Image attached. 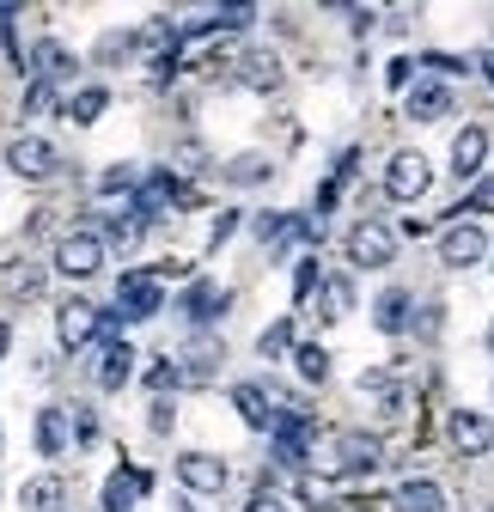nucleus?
I'll use <instances>...</instances> for the list:
<instances>
[{"label":"nucleus","instance_id":"23","mask_svg":"<svg viewBox=\"0 0 494 512\" xmlns=\"http://www.w3.org/2000/svg\"><path fill=\"white\" fill-rule=\"evenodd\" d=\"M31 61H37L31 74H37V80H49V86H55L61 74H68V68H74V55L61 49V43H37V55H31Z\"/></svg>","mask_w":494,"mask_h":512},{"label":"nucleus","instance_id":"16","mask_svg":"<svg viewBox=\"0 0 494 512\" xmlns=\"http://www.w3.org/2000/svg\"><path fill=\"white\" fill-rule=\"evenodd\" d=\"M68 433H74L68 409H37V452H43V458H61V452H68Z\"/></svg>","mask_w":494,"mask_h":512},{"label":"nucleus","instance_id":"13","mask_svg":"<svg viewBox=\"0 0 494 512\" xmlns=\"http://www.w3.org/2000/svg\"><path fill=\"white\" fill-rule=\"evenodd\" d=\"M238 86H251V92H275L281 86V61L269 49H251V55H238V68H232Z\"/></svg>","mask_w":494,"mask_h":512},{"label":"nucleus","instance_id":"6","mask_svg":"<svg viewBox=\"0 0 494 512\" xmlns=\"http://www.w3.org/2000/svg\"><path fill=\"white\" fill-rule=\"evenodd\" d=\"M330 464L342 470V476H360V470H379L385 464V445H379V433H336V445H330Z\"/></svg>","mask_w":494,"mask_h":512},{"label":"nucleus","instance_id":"7","mask_svg":"<svg viewBox=\"0 0 494 512\" xmlns=\"http://www.w3.org/2000/svg\"><path fill=\"white\" fill-rule=\"evenodd\" d=\"M177 482L190 488V494H220V488L232 482V470H226V458H214V452H183V458H177Z\"/></svg>","mask_w":494,"mask_h":512},{"label":"nucleus","instance_id":"32","mask_svg":"<svg viewBox=\"0 0 494 512\" xmlns=\"http://www.w3.org/2000/svg\"><path fill=\"white\" fill-rule=\"evenodd\" d=\"M244 512H287V500H281L275 488H257V494H251V506H244Z\"/></svg>","mask_w":494,"mask_h":512},{"label":"nucleus","instance_id":"36","mask_svg":"<svg viewBox=\"0 0 494 512\" xmlns=\"http://www.w3.org/2000/svg\"><path fill=\"white\" fill-rule=\"evenodd\" d=\"M476 68H482V74H488V86H494V49H482V55H476Z\"/></svg>","mask_w":494,"mask_h":512},{"label":"nucleus","instance_id":"24","mask_svg":"<svg viewBox=\"0 0 494 512\" xmlns=\"http://www.w3.org/2000/svg\"><path fill=\"white\" fill-rule=\"evenodd\" d=\"M104 104H110V92H104V86H80V92L68 98V122H98V116H104Z\"/></svg>","mask_w":494,"mask_h":512},{"label":"nucleus","instance_id":"5","mask_svg":"<svg viewBox=\"0 0 494 512\" xmlns=\"http://www.w3.org/2000/svg\"><path fill=\"white\" fill-rule=\"evenodd\" d=\"M116 305H122V317H129V324H141V317H159V305H165L159 275H153V269L122 275V281H116Z\"/></svg>","mask_w":494,"mask_h":512},{"label":"nucleus","instance_id":"12","mask_svg":"<svg viewBox=\"0 0 494 512\" xmlns=\"http://www.w3.org/2000/svg\"><path fill=\"white\" fill-rule=\"evenodd\" d=\"M482 165H488V128L470 122V128H458V135H452V171L458 177H476Z\"/></svg>","mask_w":494,"mask_h":512},{"label":"nucleus","instance_id":"17","mask_svg":"<svg viewBox=\"0 0 494 512\" xmlns=\"http://www.w3.org/2000/svg\"><path fill=\"white\" fill-rule=\"evenodd\" d=\"M226 305H232V293L214 287V281H196L190 293H183V311H190L196 324H214V317H226Z\"/></svg>","mask_w":494,"mask_h":512},{"label":"nucleus","instance_id":"9","mask_svg":"<svg viewBox=\"0 0 494 512\" xmlns=\"http://www.w3.org/2000/svg\"><path fill=\"white\" fill-rule=\"evenodd\" d=\"M98 324H104V311L86 305V299H68V305L55 311V336H61V348H86V342L98 336Z\"/></svg>","mask_w":494,"mask_h":512},{"label":"nucleus","instance_id":"27","mask_svg":"<svg viewBox=\"0 0 494 512\" xmlns=\"http://www.w3.org/2000/svg\"><path fill=\"white\" fill-rule=\"evenodd\" d=\"M220 171H226V183H263V177H269V159H263V153H238V159L220 165Z\"/></svg>","mask_w":494,"mask_h":512},{"label":"nucleus","instance_id":"4","mask_svg":"<svg viewBox=\"0 0 494 512\" xmlns=\"http://www.w3.org/2000/svg\"><path fill=\"white\" fill-rule=\"evenodd\" d=\"M427 189H434V165H427L421 153H397L385 165V196L391 202H421Z\"/></svg>","mask_w":494,"mask_h":512},{"label":"nucleus","instance_id":"15","mask_svg":"<svg viewBox=\"0 0 494 512\" xmlns=\"http://www.w3.org/2000/svg\"><path fill=\"white\" fill-rule=\"evenodd\" d=\"M391 512H446V488L427 482V476H415V482H403L391 494Z\"/></svg>","mask_w":494,"mask_h":512},{"label":"nucleus","instance_id":"30","mask_svg":"<svg viewBox=\"0 0 494 512\" xmlns=\"http://www.w3.org/2000/svg\"><path fill=\"white\" fill-rule=\"evenodd\" d=\"M68 421H74V439H80V445H92V439H98V415H92L86 403H74V409H68Z\"/></svg>","mask_w":494,"mask_h":512},{"label":"nucleus","instance_id":"20","mask_svg":"<svg viewBox=\"0 0 494 512\" xmlns=\"http://www.w3.org/2000/svg\"><path fill=\"white\" fill-rule=\"evenodd\" d=\"M318 317H330V324H336V317H348L354 311V281L348 275H324V287H318Z\"/></svg>","mask_w":494,"mask_h":512},{"label":"nucleus","instance_id":"2","mask_svg":"<svg viewBox=\"0 0 494 512\" xmlns=\"http://www.w3.org/2000/svg\"><path fill=\"white\" fill-rule=\"evenodd\" d=\"M397 256V232L391 226H379V220H354L348 226V263L354 269H385Z\"/></svg>","mask_w":494,"mask_h":512},{"label":"nucleus","instance_id":"34","mask_svg":"<svg viewBox=\"0 0 494 512\" xmlns=\"http://www.w3.org/2000/svg\"><path fill=\"white\" fill-rule=\"evenodd\" d=\"M98 55H104V61H116V55H135V37H116V31H110V37L98 43Z\"/></svg>","mask_w":494,"mask_h":512},{"label":"nucleus","instance_id":"29","mask_svg":"<svg viewBox=\"0 0 494 512\" xmlns=\"http://www.w3.org/2000/svg\"><path fill=\"white\" fill-rule=\"evenodd\" d=\"M37 287H43V269H31V263L7 269V293H37Z\"/></svg>","mask_w":494,"mask_h":512},{"label":"nucleus","instance_id":"8","mask_svg":"<svg viewBox=\"0 0 494 512\" xmlns=\"http://www.w3.org/2000/svg\"><path fill=\"white\" fill-rule=\"evenodd\" d=\"M7 165H13L25 183H49V177H55V165H61V153H55L49 141H37V135H19V141L7 147Z\"/></svg>","mask_w":494,"mask_h":512},{"label":"nucleus","instance_id":"33","mask_svg":"<svg viewBox=\"0 0 494 512\" xmlns=\"http://www.w3.org/2000/svg\"><path fill=\"white\" fill-rule=\"evenodd\" d=\"M25 104H31V110H37V116H49V110H55V86H49V80H37V86H31V98H25Z\"/></svg>","mask_w":494,"mask_h":512},{"label":"nucleus","instance_id":"37","mask_svg":"<svg viewBox=\"0 0 494 512\" xmlns=\"http://www.w3.org/2000/svg\"><path fill=\"white\" fill-rule=\"evenodd\" d=\"M7 348H13V324H0V360H7Z\"/></svg>","mask_w":494,"mask_h":512},{"label":"nucleus","instance_id":"19","mask_svg":"<svg viewBox=\"0 0 494 512\" xmlns=\"http://www.w3.org/2000/svg\"><path fill=\"white\" fill-rule=\"evenodd\" d=\"M409 305H415V299H409L403 287L379 293V305H373V324H379L385 336H403V330H409Z\"/></svg>","mask_w":494,"mask_h":512},{"label":"nucleus","instance_id":"35","mask_svg":"<svg viewBox=\"0 0 494 512\" xmlns=\"http://www.w3.org/2000/svg\"><path fill=\"white\" fill-rule=\"evenodd\" d=\"M427 68H434V74H464V61L458 55H427Z\"/></svg>","mask_w":494,"mask_h":512},{"label":"nucleus","instance_id":"31","mask_svg":"<svg viewBox=\"0 0 494 512\" xmlns=\"http://www.w3.org/2000/svg\"><path fill=\"white\" fill-rule=\"evenodd\" d=\"M385 80H391L397 92H409V86H415V61H409V55H397L391 68H385Z\"/></svg>","mask_w":494,"mask_h":512},{"label":"nucleus","instance_id":"10","mask_svg":"<svg viewBox=\"0 0 494 512\" xmlns=\"http://www.w3.org/2000/svg\"><path fill=\"white\" fill-rule=\"evenodd\" d=\"M403 116H415V122H440V116H452V86H440V80H415V86L403 92Z\"/></svg>","mask_w":494,"mask_h":512},{"label":"nucleus","instance_id":"26","mask_svg":"<svg viewBox=\"0 0 494 512\" xmlns=\"http://www.w3.org/2000/svg\"><path fill=\"white\" fill-rule=\"evenodd\" d=\"M287 348H293V317H275V324L257 336V354H263V360H281Z\"/></svg>","mask_w":494,"mask_h":512},{"label":"nucleus","instance_id":"28","mask_svg":"<svg viewBox=\"0 0 494 512\" xmlns=\"http://www.w3.org/2000/svg\"><path fill=\"white\" fill-rule=\"evenodd\" d=\"M135 183H141L135 165H110V171H98V196H129Z\"/></svg>","mask_w":494,"mask_h":512},{"label":"nucleus","instance_id":"18","mask_svg":"<svg viewBox=\"0 0 494 512\" xmlns=\"http://www.w3.org/2000/svg\"><path fill=\"white\" fill-rule=\"evenodd\" d=\"M129 378H135V348L129 342H110L104 360H98V391H122Z\"/></svg>","mask_w":494,"mask_h":512},{"label":"nucleus","instance_id":"14","mask_svg":"<svg viewBox=\"0 0 494 512\" xmlns=\"http://www.w3.org/2000/svg\"><path fill=\"white\" fill-rule=\"evenodd\" d=\"M232 409L244 415V427H257V433L281 427V415L269 409V391H263V384H232Z\"/></svg>","mask_w":494,"mask_h":512},{"label":"nucleus","instance_id":"11","mask_svg":"<svg viewBox=\"0 0 494 512\" xmlns=\"http://www.w3.org/2000/svg\"><path fill=\"white\" fill-rule=\"evenodd\" d=\"M452 445H458L464 458H482L488 445H494V421H488L482 409H458V415H452Z\"/></svg>","mask_w":494,"mask_h":512},{"label":"nucleus","instance_id":"3","mask_svg":"<svg viewBox=\"0 0 494 512\" xmlns=\"http://www.w3.org/2000/svg\"><path fill=\"white\" fill-rule=\"evenodd\" d=\"M482 256H494V244H488V232L476 220H458V226L440 232V263L446 269H476Z\"/></svg>","mask_w":494,"mask_h":512},{"label":"nucleus","instance_id":"22","mask_svg":"<svg viewBox=\"0 0 494 512\" xmlns=\"http://www.w3.org/2000/svg\"><path fill=\"white\" fill-rule=\"evenodd\" d=\"M55 500H61V476H31L19 488V506L25 512H55Z\"/></svg>","mask_w":494,"mask_h":512},{"label":"nucleus","instance_id":"1","mask_svg":"<svg viewBox=\"0 0 494 512\" xmlns=\"http://www.w3.org/2000/svg\"><path fill=\"white\" fill-rule=\"evenodd\" d=\"M55 269L68 275V281H92V275L104 269V238L86 232V226H80V232H61V238H55Z\"/></svg>","mask_w":494,"mask_h":512},{"label":"nucleus","instance_id":"21","mask_svg":"<svg viewBox=\"0 0 494 512\" xmlns=\"http://www.w3.org/2000/svg\"><path fill=\"white\" fill-rule=\"evenodd\" d=\"M141 488H147V476H141V470H116V476L104 482V512H129Z\"/></svg>","mask_w":494,"mask_h":512},{"label":"nucleus","instance_id":"25","mask_svg":"<svg viewBox=\"0 0 494 512\" xmlns=\"http://www.w3.org/2000/svg\"><path fill=\"white\" fill-rule=\"evenodd\" d=\"M293 366H299V378H305V384H324V378H330V354H324L318 342L293 348Z\"/></svg>","mask_w":494,"mask_h":512}]
</instances>
